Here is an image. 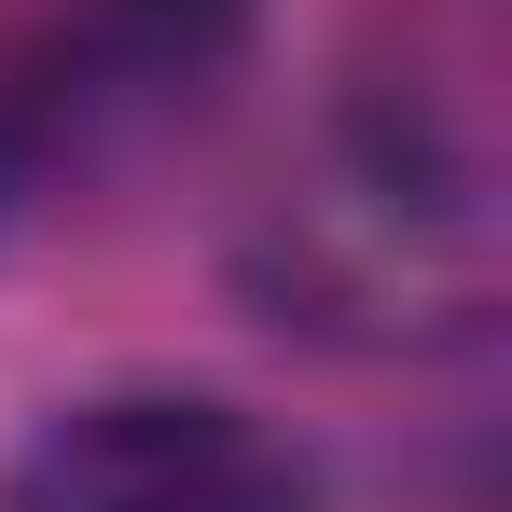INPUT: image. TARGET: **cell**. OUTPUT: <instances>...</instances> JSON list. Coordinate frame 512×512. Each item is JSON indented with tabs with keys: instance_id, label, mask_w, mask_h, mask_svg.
I'll return each mask as SVG.
<instances>
[{
	"instance_id": "cell-2",
	"label": "cell",
	"mask_w": 512,
	"mask_h": 512,
	"mask_svg": "<svg viewBox=\"0 0 512 512\" xmlns=\"http://www.w3.org/2000/svg\"><path fill=\"white\" fill-rule=\"evenodd\" d=\"M0 512H319V471L222 388H97L14 443Z\"/></svg>"
},
{
	"instance_id": "cell-3",
	"label": "cell",
	"mask_w": 512,
	"mask_h": 512,
	"mask_svg": "<svg viewBox=\"0 0 512 512\" xmlns=\"http://www.w3.org/2000/svg\"><path fill=\"white\" fill-rule=\"evenodd\" d=\"M250 28V0H84V97H167Z\"/></svg>"
},
{
	"instance_id": "cell-1",
	"label": "cell",
	"mask_w": 512,
	"mask_h": 512,
	"mask_svg": "<svg viewBox=\"0 0 512 512\" xmlns=\"http://www.w3.org/2000/svg\"><path fill=\"white\" fill-rule=\"evenodd\" d=\"M263 291L277 319L374 346L471 333L499 305V125L471 28H402V56L346 70L319 167L263 222Z\"/></svg>"
}]
</instances>
